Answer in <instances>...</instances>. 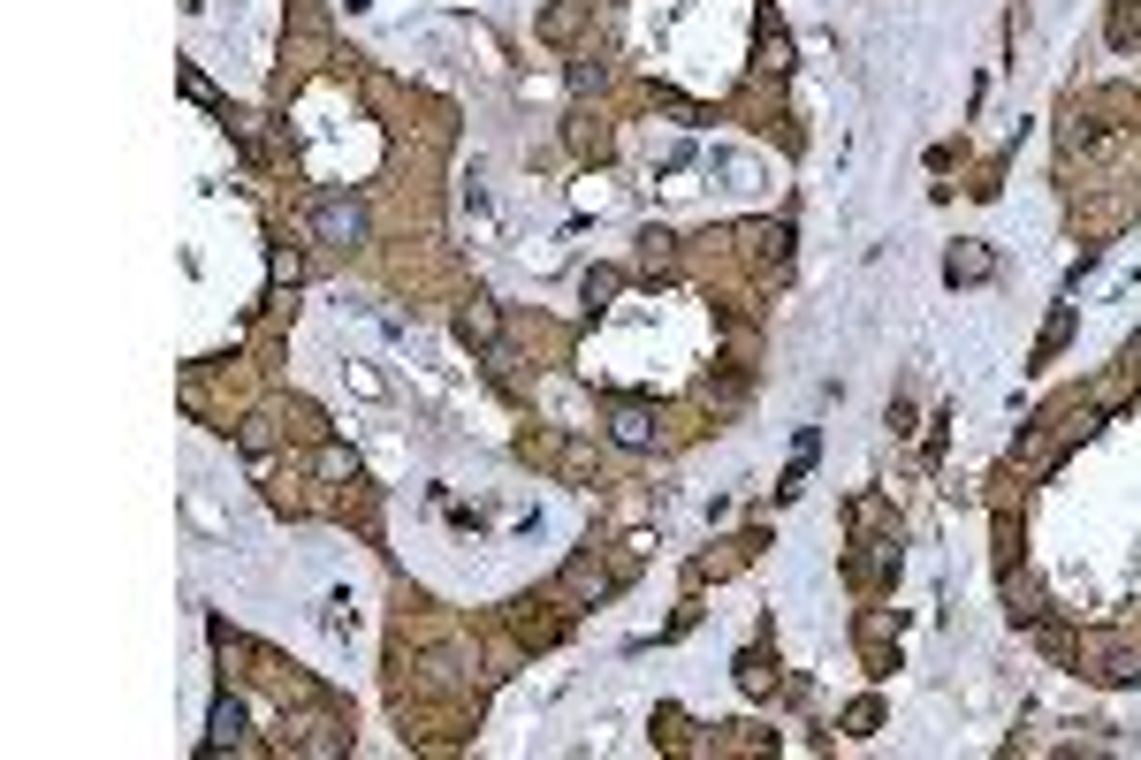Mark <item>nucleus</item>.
Here are the masks:
<instances>
[{
  "label": "nucleus",
  "mask_w": 1141,
  "mask_h": 760,
  "mask_svg": "<svg viewBox=\"0 0 1141 760\" xmlns=\"http://www.w3.org/2000/svg\"><path fill=\"white\" fill-rule=\"evenodd\" d=\"M358 236H365V206H358V198H321V244H342V252H350Z\"/></svg>",
  "instance_id": "1"
},
{
  "label": "nucleus",
  "mask_w": 1141,
  "mask_h": 760,
  "mask_svg": "<svg viewBox=\"0 0 1141 760\" xmlns=\"http://www.w3.org/2000/svg\"><path fill=\"white\" fill-rule=\"evenodd\" d=\"M708 167H723V175H731L738 190H754V183H761V167H754V152H708Z\"/></svg>",
  "instance_id": "2"
},
{
  "label": "nucleus",
  "mask_w": 1141,
  "mask_h": 760,
  "mask_svg": "<svg viewBox=\"0 0 1141 760\" xmlns=\"http://www.w3.org/2000/svg\"><path fill=\"white\" fill-rule=\"evenodd\" d=\"M213 746H244V708H236V700L213 708Z\"/></svg>",
  "instance_id": "3"
},
{
  "label": "nucleus",
  "mask_w": 1141,
  "mask_h": 760,
  "mask_svg": "<svg viewBox=\"0 0 1141 760\" xmlns=\"http://www.w3.org/2000/svg\"><path fill=\"white\" fill-rule=\"evenodd\" d=\"M617 442H632V449H640V442H654V419L640 411V404H625V411H617Z\"/></svg>",
  "instance_id": "4"
},
{
  "label": "nucleus",
  "mask_w": 1141,
  "mask_h": 760,
  "mask_svg": "<svg viewBox=\"0 0 1141 760\" xmlns=\"http://www.w3.org/2000/svg\"><path fill=\"white\" fill-rule=\"evenodd\" d=\"M989 274V252H952V282H981Z\"/></svg>",
  "instance_id": "5"
}]
</instances>
